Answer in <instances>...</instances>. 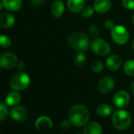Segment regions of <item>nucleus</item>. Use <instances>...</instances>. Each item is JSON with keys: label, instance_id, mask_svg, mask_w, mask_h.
<instances>
[{"label": "nucleus", "instance_id": "3", "mask_svg": "<svg viewBox=\"0 0 134 134\" xmlns=\"http://www.w3.org/2000/svg\"><path fill=\"white\" fill-rule=\"evenodd\" d=\"M112 122L116 129L119 130H125L129 127L132 122V118L129 112L124 110H118L113 114Z\"/></svg>", "mask_w": 134, "mask_h": 134}, {"label": "nucleus", "instance_id": "11", "mask_svg": "<svg viewBox=\"0 0 134 134\" xmlns=\"http://www.w3.org/2000/svg\"><path fill=\"white\" fill-rule=\"evenodd\" d=\"M122 63V60L121 57L118 54H113L110 56L106 61V65L107 69L110 71H116L118 70Z\"/></svg>", "mask_w": 134, "mask_h": 134}, {"label": "nucleus", "instance_id": "36", "mask_svg": "<svg viewBox=\"0 0 134 134\" xmlns=\"http://www.w3.org/2000/svg\"><path fill=\"white\" fill-rule=\"evenodd\" d=\"M2 7H3V4H1V3H0V10H1Z\"/></svg>", "mask_w": 134, "mask_h": 134}, {"label": "nucleus", "instance_id": "17", "mask_svg": "<svg viewBox=\"0 0 134 134\" xmlns=\"http://www.w3.org/2000/svg\"><path fill=\"white\" fill-rule=\"evenodd\" d=\"M84 134H102V127L97 122H90L85 125Z\"/></svg>", "mask_w": 134, "mask_h": 134}, {"label": "nucleus", "instance_id": "1", "mask_svg": "<svg viewBox=\"0 0 134 134\" xmlns=\"http://www.w3.org/2000/svg\"><path fill=\"white\" fill-rule=\"evenodd\" d=\"M69 118L72 125L77 127H81L87 124L89 119V112L83 105H74L69 111Z\"/></svg>", "mask_w": 134, "mask_h": 134}, {"label": "nucleus", "instance_id": "19", "mask_svg": "<svg viewBox=\"0 0 134 134\" xmlns=\"http://www.w3.org/2000/svg\"><path fill=\"white\" fill-rule=\"evenodd\" d=\"M20 101L21 96L17 92H11L6 97V103L8 106H16Z\"/></svg>", "mask_w": 134, "mask_h": 134}, {"label": "nucleus", "instance_id": "23", "mask_svg": "<svg viewBox=\"0 0 134 134\" xmlns=\"http://www.w3.org/2000/svg\"><path fill=\"white\" fill-rule=\"evenodd\" d=\"M92 70L94 72V73H100L104 69V65H103V63L100 61H96L94 62L92 64Z\"/></svg>", "mask_w": 134, "mask_h": 134}, {"label": "nucleus", "instance_id": "26", "mask_svg": "<svg viewBox=\"0 0 134 134\" xmlns=\"http://www.w3.org/2000/svg\"><path fill=\"white\" fill-rule=\"evenodd\" d=\"M8 116V109L6 105L0 103V121L5 120Z\"/></svg>", "mask_w": 134, "mask_h": 134}, {"label": "nucleus", "instance_id": "16", "mask_svg": "<svg viewBox=\"0 0 134 134\" xmlns=\"http://www.w3.org/2000/svg\"><path fill=\"white\" fill-rule=\"evenodd\" d=\"M65 10V5L62 0H56L51 6V13L54 18H60Z\"/></svg>", "mask_w": 134, "mask_h": 134}, {"label": "nucleus", "instance_id": "9", "mask_svg": "<svg viewBox=\"0 0 134 134\" xmlns=\"http://www.w3.org/2000/svg\"><path fill=\"white\" fill-rule=\"evenodd\" d=\"M113 102L118 107H125L129 102V95L125 91H119L114 95Z\"/></svg>", "mask_w": 134, "mask_h": 134}, {"label": "nucleus", "instance_id": "29", "mask_svg": "<svg viewBox=\"0 0 134 134\" xmlns=\"http://www.w3.org/2000/svg\"><path fill=\"white\" fill-rule=\"evenodd\" d=\"M104 26H105V28L106 29H112L113 28H114V21H112V20H110V19H109V20H107L106 21H105V23H104Z\"/></svg>", "mask_w": 134, "mask_h": 134}, {"label": "nucleus", "instance_id": "33", "mask_svg": "<svg viewBox=\"0 0 134 134\" xmlns=\"http://www.w3.org/2000/svg\"><path fill=\"white\" fill-rule=\"evenodd\" d=\"M131 91H132V95L134 96V82L132 83V86H131Z\"/></svg>", "mask_w": 134, "mask_h": 134}, {"label": "nucleus", "instance_id": "13", "mask_svg": "<svg viewBox=\"0 0 134 134\" xmlns=\"http://www.w3.org/2000/svg\"><path fill=\"white\" fill-rule=\"evenodd\" d=\"M15 23L14 16L8 12H5L0 14V26L4 29H9L12 27Z\"/></svg>", "mask_w": 134, "mask_h": 134}, {"label": "nucleus", "instance_id": "34", "mask_svg": "<svg viewBox=\"0 0 134 134\" xmlns=\"http://www.w3.org/2000/svg\"><path fill=\"white\" fill-rule=\"evenodd\" d=\"M132 49H133V51H134V40H133L132 43Z\"/></svg>", "mask_w": 134, "mask_h": 134}, {"label": "nucleus", "instance_id": "27", "mask_svg": "<svg viewBox=\"0 0 134 134\" xmlns=\"http://www.w3.org/2000/svg\"><path fill=\"white\" fill-rule=\"evenodd\" d=\"M122 5L128 10H134V0H122Z\"/></svg>", "mask_w": 134, "mask_h": 134}, {"label": "nucleus", "instance_id": "21", "mask_svg": "<svg viewBox=\"0 0 134 134\" xmlns=\"http://www.w3.org/2000/svg\"><path fill=\"white\" fill-rule=\"evenodd\" d=\"M123 69L125 73L130 77L134 76V60L126 61L124 64Z\"/></svg>", "mask_w": 134, "mask_h": 134}, {"label": "nucleus", "instance_id": "31", "mask_svg": "<svg viewBox=\"0 0 134 134\" xmlns=\"http://www.w3.org/2000/svg\"><path fill=\"white\" fill-rule=\"evenodd\" d=\"M31 3L34 7H40L43 3V0H32Z\"/></svg>", "mask_w": 134, "mask_h": 134}, {"label": "nucleus", "instance_id": "10", "mask_svg": "<svg viewBox=\"0 0 134 134\" xmlns=\"http://www.w3.org/2000/svg\"><path fill=\"white\" fill-rule=\"evenodd\" d=\"M10 115L12 118L17 121H23L27 118L28 113L25 108L21 106H16L10 110Z\"/></svg>", "mask_w": 134, "mask_h": 134}, {"label": "nucleus", "instance_id": "32", "mask_svg": "<svg viewBox=\"0 0 134 134\" xmlns=\"http://www.w3.org/2000/svg\"><path fill=\"white\" fill-rule=\"evenodd\" d=\"M18 69L19 71L22 72L25 69V63L24 62H19L18 64Z\"/></svg>", "mask_w": 134, "mask_h": 134}, {"label": "nucleus", "instance_id": "18", "mask_svg": "<svg viewBox=\"0 0 134 134\" xmlns=\"http://www.w3.org/2000/svg\"><path fill=\"white\" fill-rule=\"evenodd\" d=\"M85 6V0H67V7L74 13L81 11Z\"/></svg>", "mask_w": 134, "mask_h": 134}, {"label": "nucleus", "instance_id": "30", "mask_svg": "<svg viewBox=\"0 0 134 134\" xmlns=\"http://www.w3.org/2000/svg\"><path fill=\"white\" fill-rule=\"evenodd\" d=\"M71 124H72V123H71V121H70L65 120V121H63L62 122L61 126H62V129H70V127Z\"/></svg>", "mask_w": 134, "mask_h": 134}, {"label": "nucleus", "instance_id": "35", "mask_svg": "<svg viewBox=\"0 0 134 134\" xmlns=\"http://www.w3.org/2000/svg\"><path fill=\"white\" fill-rule=\"evenodd\" d=\"M132 23H133V25H134V14H133V15H132Z\"/></svg>", "mask_w": 134, "mask_h": 134}, {"label": "nucleus", "instance_id": "38", "mask_svg": "<svg viewBox=\"0 0 134 134\" xmlns=\"http://www.w3.org/2000/svg\"><path fill=\"white\" fill-rule=\"evenodd\" d=\"M77 134H81V133H77Z\"/></svg>", "mask_w": 134, "mask_h": 134}, {"label": "nucleus", "instance_id": "15", "mask_svg": "<svg viewBox=\"0 0 134 134\" xmlns=\"http://www.w3.org/2000/svg\"><path fill=\"white\" fill-rule=\"evenodd\" d=\"M4 8L10 11H17L22 7V0H2Z\"/></svg>", "mask_w": 134, "mask_h": 134}, {"label": "nucleus", "instance_id": "37", "mask_svg": "<svg viewBox=\"0 0 134 134\" xmlns=\"http://www.w3.org/2000/svg\"><path fill=\"white\" fill-rule=\"evenodd\" d=\"M0 72H1V66H0Z\"/></svg>", "mask_w": 134, "mask_h": 134}, {"label": "nucleus", "instance_id": "14", "mask_svg": "<svg viewBox=\"0 0 134 134\" xmlns=\"http://www.w3.org/2000/svg\"><path fill=\"white\" fill-rule=\"evenodd\" d=\"M36 128L38 131L50 129L52 128V121L48 117H40L36 121Z\"/></svg>", "mask_w": 134, "mask_h": 134}, {"label": "nucleus", "instance_id": "25", "mask_svg": "<svg viewBox=\"0 0 134 134\" xmlns=\"http://www.w3.org/2000/svg\"><path fill=\"white\" fill-rule=\"evenodd\" d=\"M11 44V40L10 39L5 36V35H0V47H9Z\"/></svg>", "mask_w": 134, "mask_h": 134}, {"label": "nucleus", "instance_id": "24", "mask_svg": "<svg viewBox=\"0 0 134 134\" xmlns=\"http://www.w3.org/2000/svg\"><path fill=\"white\" fill-rule=\"evenodd\" d=\"M95 9L92 7H85L81 10V16L85 18H88L92 17L94 14Z\"/></svg>", "mask_w": 134, "mask_h": 134}, {"label": "nucleus", "instance_id": "22", "mask_svg": "<svg viewBox=\"0 0 134 134\" xmlns=\"http://www.w3.org/2000/svg\"><path fill=\"white\" fill-rule=\"evenodd\" d=\"M86 56L84 54L83 52H78L74 57V63L77 66L82 67L86 64Z\"/></svg>", "mask_w": 134, "mask_h": 134}, {"label": "nucleus", "instance_id": "4", "mask_svg": "<svg viewBox=\"0 0 134 134\" xmlns=\"http://www.w3.org/2000/svg\"><path fill=\"white\" fill-rule=\"evenodd\" d=\"M10 85V87L15 91L25 90L30 85V77L27 74L20 72L12 77Z\"/></svg>", "mask_w": 134, "mask_h": 134}, {"label": "nucleus", "instance_id": "28", "mask_svg": "<svg viewBox=\"0 0 134 134\" xmlns=\"http://www.w3.org/2000/svg\"><path fill=\"white\" fill-rule=\"evenodd\" d=\"M88 32H89V35L92 37L96 38L97 36L99 35V29H98V28L96 25H91L88 28Z\"/></svg>", "mask_w": 134, "mask_h": 134}, {"label": "nucleus", "instance_id": "8", "mask_svg": "<svg viewBox=\"0 0 134 134\" xmlns=\"http://www.w3.org/2000/svg\"><path fill=\"white\" fill-rule=\"evenodd\" d=\"M98 88L100 92L103 94L109 93L114 88V81L110 77H108V76L104 77L99 81Z\"/></svg>", "mask_w": 134, "mask_h": 134}, {"label": "nucleus", "instance_id": "5", "mask_svg": "<svg viewBox=\"0 0 134 134\" xmlns=\"http://www.w3.org/2000/svg\"><path fill=\"white\" fill-rule=\"evenodd\" d=\"M111 37L115 43L124 45L129 40V32L123 25H114L111 29Z\"/></svg>", "mask_w": 134, "mask_h": 134}, {"label": "nucleus", "instance_id": "12", "mask_svg": "<svg viewBox=\"0 0 134 134\" xmlns=\"http://www.w3.org/2000/svg\"><path fill=\"white\" fill-rule=\"evenodd\" d=\"M111 0H96L94 3V9L97 13L105 14L111 8Z\"/></svg>", "mask_w": 134, "mask_h": 134}, {"label": "nucleus", "instance_id": "20", "mask_svg": "<svg viewBox=\"0 0 134 134\" xmlns=\"http://www.w3.org/2000/svg\"><path fill=\"white\" fill-rule=\"evenodd\" d=\"M113 111L112 107L108 104H101L97 108V114L101 117H107Z\"/></svg>", "mask_w": 134, "mask_h": 134}, {"label": "nucleus", "instance_id": "2", "mask_svg": "<svg viewBox=\"0 0 134 134\" xmlns=\"http://www.w3.org/2000/svg\"><path fill=\"white\" fill-rule=\"evenodd\" d=\"M68 42L70 46L78 52H85L88 51L91 45L88 36L82 32H74L71 34L69 37Z\"/></svg>", "mask_w": 134, "mask_h": 134}, {"label": "nucleus", "instance_id": "7", "mask_svg": "<svg viewBox=\"0 0 134 134\" xmlns=\"http://www.w3.org/2000/svg\"><path fill=\"white\" fill-rule=\"evenodd\" d=\"M18 64V57L12 52H6L0 56V66L4 69H11Z\"/></svg>", "mask_w": 134, "mask_h": 134}, {"label": "nucleus", "instance_id": "6", "mask_svg": "<svg viewBox=\"0 0 134 134\" xmlns=\"http://www.w3.org/2000/svg\"><path fill=\"white\" fill-rule=\"evenodd\" d=\"M90 47L92 51L99 56H106L110 51V47L109 43L104 40L97 37L93 39V40L91 42Z\"/></svg>", "mask_w": 134, "mask_h": 134}]
</instances>
